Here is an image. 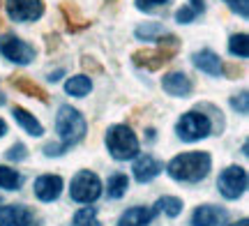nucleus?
Here are the masks:
<instances>
[{"label":"nucleus","mask_w":249,"mask_h":226,"mask_svg":"<svg viewBox=\"0 0 249 226\" xmlns=\"http://www.w3.org/2000/svg\"><path fill=\"white\" fill-rule=\"evenodd\" d=\"M210 169H213V159L208 153H182L166 164V173L176 182H185V185L201 182L210 173Z\"/></svg>","instance_id":"nucleus-1"},{"label":"nucleus","mask_w":249,"mask_h":226,"mask_svg":"<svg viewBox=\"0 0 249 226\" xmlns=\"http://www.w3.org/2000/svg\"><path fill=\"white\" fill-rule=\"evenodd\" d=\"M107 148L111 157L118 159V162H127V159H134L141 145H139V139L132 132V127L127 125H111L107 132Z\"/></svg>","instance_id":"nucleus-2"},{"label":"nucleus","mask_w":249,"mask_h":226,"mask_svg":"<svg viewBox=\"0 0 249 226\" xmlns=\"http://www.w3.org/2000/svg\"><path fill=\"white\" fill-rule=\"evenodd\" d=\"M55 132L60 136L62 145L71 148L86 136V118L81 116L74 106L65 104V106L58 109V116H55Z\"/></svg>","instance_id":"nucleus-3"},{"label":"nucleus","mask_w":249,"mask_h":226,"mask_svg":"<svg viewBox=\"0 0 249 226\" xmlns=\"http://www.w3.org/2000/svg\"><path fill=\"white\" fill-rule=\"evenodd\" d=\"M176 132H178V136L182 141L194 143V141H201V139H205L213 132V120L205 116L203 111H187L178 120Z\"/></svg>","instance_id":"nucleus-4"},{"label":"nucleus","mask_w":249,"mask_h":226,"mask_svg":"<svg viewBox=\"0 0 249 226\" xmlns=\"http://www.w3.org/2000/svg\"><path fill=\"white\" fill-rule=\"evenodd\" d=\"M70 196H71V201L83 203V206L95 203L102 196V180H99V175L92 171H79L71 178Z\"/></svg>","instance_id":"nucleus-5"},{"label":"nucleus","mask_w":249,"mask_h":226,"mask_svg":"<svg viewBox=\"0 0 249 226\" xmlns=\"http://www.w3.org/2000/svg\"><path fill=\"white\" fill-rule=\"evenodd\" d=\"M247 171L242 166H229L219 173L217 178V187H219V194L224 199L229 201H235L240 199L242 194L247 191Z\"/></svg>","instance_id":"nucleus-6"},{"label":"nucleus","mask_w":249,"mask_h":226,"mask_svg":"<svg viewBox=\"0 0 249 226\" xmlns=\"http://www.w3.org/2000/svg\"><path fill=\"white\" fill-rule=\"evenodd\" d=\"M0 55L7 58L9 63H17V65H30L35 60V46L28 44L26 39H21L17 35H5L0 37Z\"/></svg>","instance_id":"nucleus-7"},{"label":"nucleus","mask_w":249,"mask_h":226,"mask_svg":"<svg viewBox=\"0 0 249 226\" xmlns=\"http://www.w3.org/2000/svg\"><path fill=\"white\" fill-rule=\"evenodd\" d=\"M176 53H178V51L164 49V46H157V49H139V51L132 53V63L136 65V67L148 70V72H160V70H164V67L176 58Z\"/></svg>","instance_id":"nucleus-8"},{"label":"nucleus","mask_w":249,"mask_h":226,"mask_svg":"<svg viewBox=\"0 0 249 226\" xmlns=\"http://www.w3.org/2000/svg\"><path fill=\"white\" fill-rule=\"evenodd\" d=\"M7 17L17 23H30L44 17V0H5Z\"/></svg>","instance_id":"nucleus-9"},{"label":"nucleus","mask_w":249,"mask_h":226,"mask_svg":"<svg viewBox=\"0 0 249 226\" xmlns=\"http://www.w3.org/2000/svg\"><path fill=\"white\" fill-rule=\"evenodd\" d=\"M229 212L219 206H198L192 212V226H226Z\"/></svg>","instance_id":"nucleus-10"},{"label":"nucleus","mask_w":249,"mask_h":226,"mask_svg":"<svg viewBox=\"0 0 249 226\" xmlns=\"http://www.w3.org/2000/svg\"><path fill=\"white\" fill-rule=\"evenodd\" d=\"M60 14H62V18H65V26H67L70 33H81V30H86V28L92 23V21L81 12L76 0H62L60 2Z\"/></svg>","instance_id":"nucleus-11"},{"label":"nucleus","mask_w":249,"mask_h":226,"mask_svg":"<svg viewBox=\"0 0 249 226\" xmlns=\"http://www.w3.org/2000/svg\"><path fill=\"white\" fill-rule=\"evenodd\" d=\"M0 226H39L23 206H0Z\"/></svg>","instance_id":"nucleus-12"},{"label":"nucleus","mask_w":249,"mask_h":226,"mask_svg":"<svg viewBox=\"0 0 249 226\" xmlns=\"http://www.w3.org/2000/svg\"><path fill=\"white\" fill-rule=\"evenodd\" d=\"M161 88L169 92L171 97H189L194 90V83L185 72H169L161 79Z\"/></svg>","instance_id":"nucleus-13"},{"label":"nucleus","mask_w":249,"mask_h":226,"mask_svg":"<svg viewBox=\"0 0 249 226\" xmlns=\"http://www.w3.org/2000/svg\"><path fill=\"white\" fill-rule=\"evenodd\" d=\"M62 191V178L60 175H53V173H46V175H39L35 180V196L44 203H51L60 196Z\"/></svg>","instance_id":"nucleus-14"},{"label":"nucleus","mask_w":249,"mask_h":226,"mask_svg":"<svg viewBox=\"0 0 249 226\" xmlns=\"http://www.w3.org/2000/svg\"><path fill=\"white\" fill-rule=\"evenodd\" d=\"M9 86L17 88L21 95H28V97L39 100L42 104H49V100H51L49 92H46L35 79H30V76H26V74H14V76H9Z\"/></svg>","instance_id":"nucleus-15"},{"label":"nucleus","mask_w":249,"mask_h":226,"mask_svg":"<svg viewBox=\"0 0 249 226\" xmlns=\"http://www.w3.org/2000/svg\"><path fill=\"white\" fill-rule=\"evenodd\" d=\"M161 169H164V164L157 162L152 155H141V157L134 162V178L139 182H150L160 175Z\"/></svg>","instance_id":"nucleus-16"},{"label":"nucleus","mask_w":249,"mask_h":226,"mask_svg":"<svg viewBox=\"0 0 249 226\" xmlns=\"http://www.w3.org/2000/svg\"><path fill=\"white\" fill-rule=\"evenodd\" d=\"M192 63L196 65V70H201V72L210 74V76H219L222 74V58L210 51V49H201V51H196L194 58H192Z\"/></svg>","instance_id":"nucleus-17"},{"label":"nucleus","mask_w":249,"mask_h":226,"mask_svg":"<svg viewBox=\"0 0 249 226\" xmlns=\"http://www.w3.org/2000/svg\"><path fill=\"white\" fill-rule=\"evenodd\" d=\"M155 217V210L145 208V206H134V208L124 210L120 219H118V226H148Z\"/></svg>","instance_id":"nucleus-18"},{"label":"nucleus","mask_w":249,"mask_h":226,"mask_svg":"<svg viewBox=\"0 0 249 226\" xmlns=\"http://www.w3.org/2000/svg\"><path fill=\"white\" fill-rule=\"evenodd\" d=\"M12 116H14V120H17L18 125L23 127V132H26V134H30V136H42L44 134L42 122H39L30 111L23 109V106H14V109H12Z\"/></svg>","instance_id":"nucleus-19"},{"label":"nucleus","mask_w":249,"mask_h":226,"mask_svg":"<svg viewBox=\"0 0 249 226\" xmlns=\"http://www.w3.org/2000/svg\"><path fill=\"white\" fill-rule=\"evenodd\" d=\"M90 90H92V81H90L88 74H76V76H70L67 83H65V92L71 95V97H86Z\"/></svg>","instance_id":"nucleus-20"},{"label":"nucleus","mask_w":249,"mask_h":226,"mask_svg":"<svg viewBox=\"0 0 249 226\" xmlns=\"http://www.w3.org/2000/svg\"><path fill=\"white\" fill-rule=\"evenodd\" d=\"M203 12H205V0H187V5H182V7L176 12V21L182 23V26H187V23H192L196 17H201Z\"/></svg>","instance_id":"nucleus-21"},{"label":"nucleus","mask_w":249,"mask_h":226,"mask_svg":"<svg viewBox=\"0 0 249 226\" xmlns=\"http://www.w3.org/2000/svg\"><path fill=\"white\" fill-rule=\"evenodd\" d=\"M127 190H129V178L124 173H113L108 178V185H107L108 199H123L127 194Z\"/></svg>","instance_id":"nucleus-22"},{"label":"nucleus","mask_w":249,"mask_h":226,"mask_svg":"<svg viewBox=\"0 0 249 226\" xmlns=\"http://www.w3.org/2000/svg\"><path fill=\"white\" fill-rule=\"evenodd\" d=\"M0 187L7 191H14L21 187V173L17 169H9V166H2L0 164Z\"/></svg>","instance_id":"nucleus-23"},{"label":"nucleus","mask_w":249,"mask_h":226,"mask_svg":"<svg viewBox=\"0 0 249 226\" xmlns=\"http://www.w3.org/2000/svg\"><path fill=\"white\" fill-rule=\"evenodd\" d=\"M229 51H231V55H235V58H247L249 55L247 33H235V35H231V39H229Z\"/></svg>","instance_id":"nucleus-24"},{"label":"nucleus","mask_w":249,"mask_h":226,"mask_svg":"<svg viewBox=\"0 0 249 226\" xmlns=\"http://www.w3.org/2000/svg\"><path fill=\"white\" fill-rule=\"evenodd\" d=\"M71 226H102L97 219V208H92V206L81 208L71 219Z\"/></svg>","instance_id":"nucleus-25"},{"label":"nucleus","mask_w":249,"mask_h":226,"mask_svg":"<svg viewBox=\"0 0 249 226\" xmlns=\"http://www.w3.org/2000/svg\"><path fill=\"white\" fill-rule=\"evenodd\" d=\"M157 208L166 215V217H178L180 212H182V201L178 196H161L157 201Z\"/></svg>","instance_id":"nucleus-26"},{"label":"nucleus","mask_w":249,"mask_h":226,"mask_svg":"<svg viewBox=\"0 0 249 226\" xmlns=\"http://www.w3.org/2000/svg\"><path fill=\"white\" fill-rule=\"evenodd\" d=\"M161 30H164V28L152 21V23H143V26H139L136 30H134V35L139 37V39H157Z\"/></svg>","instance_id":"nucleus-27"},{"label":"nucleus","mask_w":249,"mask_h":226,"mask_svg":"<svg viewBox=\"0 0 249 226\" xmlns=\"http://www.w3.org/2000/svg\"><path fill=\"white\" fill-rule=\"evenodd\" d=\"M222 76H226V79H242L245 76V65H238L235 60L222 63Z\"/></svg>","instance_id":"nucleus-28"},{"label":"nucleus","mask_w":249,"mask_h":226,"mask_svg":"<svg viewBox=\"0 0 249 226\" xmlns=\"http://www.w3.org/2000/svg\"><path fill=\"white\" fill-rule=\"evenodd\" d=\"M81 67H83V74L90 72V76H95V74H102V72H104L102 63H99L97 58H92V55H83V58H81Z\"/></svg>","instance_id":"nucleus-29"},{"label":"nucleus","mask_w":249,"mask_h":226,"mask_svg":"<svg viewBox=\"0 0 249 226\" xmlns=\"http://www.w3.org/2000/svg\"><path fill=\"white\" fill-rule=\"evenodd\" d=\"M231 106L240 116H247V111H249V92L247 90H242L238 97H231Z\"/></svg>","instance_id":"nucleus-30"},{"label":"nucleus","mask_w":249,"mask_h":226,"mask_svg":"<svg viewBox=\"0 0 249 226\" xmlns=\"http://www.w3.org/2000/svg\"><path fill=\"white\" fill-rule=\"evenodd\" d=\"M226 5H229L231 12H235L238 17H242V18L249 17V0H226Z\"/></svg>","instance_id":"nucleus-31"},{"label":"nucleus","mask_w":249,"mask_h":226,"mask_svg":"<svg viewBox=\"0 0 249 226\" xmlns=\"http://www.w3.org/2000/svg\"><path fill=\"white\" fill-rule=\"evenodd\" d=\"M26 157H28V150L23 143H14L7 150V159H12V162H23Z\"/></svg>","instance_id":"nucleus-32"},{"label":"nucleus","mask_w":249,"mask_h":226,"mask_svg":"<svg viewBox=\"0 0 249 226\" xmlns=\"http://www.w3.org/2000/svg\"><path fill=\"white\" fill-rule=\"evenodd\" d=\"M134 2H136V9H141V12H152V9L166 5L169 0H134Z\"/></svg>","instance_id":"nucleus-33"},{"label":"nucleus","mask_w":249,"mask_h":226,"mask_svg":"<svg viewBox=\"0 0 249 226\" xmlns=\"http://www.w3.org/2000/svg\"><path fill=\"white\" fill-rule=\"evenodd\" d=\"M44 42H46V53H53L55 49L60 46V35H58V33H49V35L44 37Z\"/></svg>","instance_id":"nucleus-34"},{"label":"nucleus","mask_w":249,"mask_h":226,"mask_svg":"<svg viewBox=\"0 0 249 226\" xmlns=\"http://www.w3.org/2000/svg\"><path fill=\"white\" fill-rule=\"evenodd\" d=\"M65 150H67V148H65L62 143H46V145H44V155H46V157H53V155H62Z\"/></svg>","instance_id":"nucleus-35"},{"label":"nucleus","mask_w":249,"mask_h":226,"mask_svg":"<svg viewBox=\"0 0 249 226\" xmlns=\"http://www.w3.org/2000/svg\"><path fill=\"white\" fill-rule=\"evenodd\" d=\"M5 132H7V122H5V120L0 118V139L5 136Z\"/></svg>","instance_id":"nucleus-36"},{"label":"nucleus","mask_w":249,"mask_h":226,"mask_svg":"<svg viewBox=\"0 0 249 226\" xmlns=\"http://www.w3.org/2000/svg\"><path fill=\"white\" fill-rule=\"evenodd\" d=\"M60 76H62V72H60V70H58V72H51V76H49V79H51V81H58Z\"/></svg>","instance_id":"nucleus-37"},{"label":"nucleus","mask_w":249,"mask_h":226,"mask_svg":"<svg viewBox=\"0 0 249 226\" xmlns=\"http://www.w3.org/2000/svg\"><path fill=\"white\" fill-rule=\"evenodd\" d=\"M231 226H249V222L247 219H240V222H235V224H231Z\"/></svg>","instance_id":"nucleus-38"},{"label":"nucleus","mask_w":249,"mask_h":226,"mask_svg":"<svg viewBox=\"0 0 249 226\" xmlns=\"http://www.w3.org/2000/svg\"><path fill=\"white\" fill-rule=\"evenodd\" d=\"M0 30H2V18H0Z\"/></svg>","instance_id":"nucleus-39"},{"label":"nucleus","mask_w":249,"mask_h":226,"mask_svg":"<svg viewBox=\"0 0 249 226\" xmlns=\"http://www.w3.org/2000/svg\"><path fill=\"white\" fill-rule=\"evenodd\" d=\"M0 5H2V0H0Z\"/></svg>","instance_id":"nucleus-40"}]
</instances>
